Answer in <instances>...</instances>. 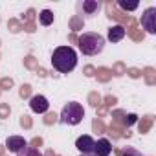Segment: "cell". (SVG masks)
Returning <instances> with one entry per match:
<instances>
[{"label":"cell","instance_id":"cell-1","mask_svg":"<svg viewBox=\"0 0 156 156\" xmlns=\"http://www.w3.org/2000/svg\"><path fill=\"white\" fill-rule=\"evenodd\" d=\"M51 64L57 72L68 73L77 66V53L72 46H59L51 53Z\"/></svg>","mask_w":156,"mask_h":156},{"label":"cell","instance_id":"cell-2","mask_svg":"<svg viewBox=\"0 0 156 156\" xmlns=\"http://www.w3.org/2000/svg\"><path fill=\"white\" fill-rule=\"evenodd\" d=\"M77 46L83 55H98L105 48V37L94 31H85L81 37H77Z\"/></svg>","mask_w":156,"mask_h":156},{"label":"cell","instance_id":"cell-3","mask_svg":"<svg viewBox=\"0 0 156 156\" xmlns=\"http://www.w3.org/2000/svg\"><path fill=\"white\" fill-rule=\"evenodd\" d=\"M85 118V108L75 103V101H70L62 107V112L59 116V121H62L64 125H77L81 123V119Z\"/></svg>","mask_w":156,"mask_h":156},{"label":"cell","instance_id":"cell-4","mask_svg":"<svg viewBox=\"0 0 156 156\" xmlns=\"http://www.w3.org/2000/svg\"><path fill=\"white\" fill-rule=\"evenodd\" d=\"M140 22L147 33H156V8H147L141 15Z\"/></svg>","mask_w":156,"mask_h":156},{"label":"cell","instance_id":"cell-5","mask_svg":"<svg viewBox=\"0 0 156 156\" xmlns=\"http://www.w3.org/2000/svg\"><path fill=\"white\" fill-rule=\"evenodd\" d=\"M30 108L35 112V114H46L48 108H50V103L44 96H31L30 98Z\"/></svg>","mask_w":156,"mask_h":156},{"label":"cell","instance_id":"cell-6","mask_svg":"<svg viewBox=\"0 0 156 156\" xmlns=\"http://www.w3.org/2000/svg\"><path fill=\"white\" fill-rule=\"evenodd\" d=\"M24 147H28V141L22 136H9L6 140V149L9 152H20Z\"/></svg>","mask_w":156,"mask_h":156},{"label":"cell","instance_id":"cell-7","mask_svg":"<svg viewBox=\"0 0 156 156\" xmlns=\"http://www.w3.org/2000/svg\"><path fill=\"white\" fill-rule=\"evenodd\" d=\"M94 145H96V141H94L92 136H79V138H77V141H75V147L81 151V154L94 152Z\"/></svg>","mask_w":156,"mask_h":156},{"label":"cell","instance_id":"cell-8","mask_svg":"<svg viewBox=\"0 0 156 156\" xmlns=\"http://www.w3.org/2000/svg\"><path fill=\"white\" fill-rule=\"evenodd\" d=\"M94 152H96V156H110V152H112V143H110L107 138H101V140L96 141Z\"/></svg>","mask_w":156,"mask_h":156},{"label":"cell","instance_id":"cell-9","mask_svg":"<svg viewBox=\"0 0 156 156\" xmlns=\"http://www.w3.org/2000/svg\"><path fill=\"white\" fill-rule=\"evenodd\" d=\"M125 35H127V33H125V28L119 26V24L108 28V41H110V42H119Z\"/></svg>","mask_w":156,"mask_h":156},{"label":"cell","instance_id":"cell-10","mask_svg":"<svg viewBox=\"0 0 156 156\" xmlns=\"http://www.w3.org/2000/svg\"><path fill=\"white\" fill-rule=\"evenodd\" d=\"M79 8H83V11L87 15H94L99 9V2H96V0H85V2L79 4Z\"/></svg>","mask_w":156,"mask_h":156},{"label":"cell","instance_id":"cell-11","mask_svg":"<svg viewBox=\"0 0 156 156\" xmlns=\"http://www.w3.org/2000/svg\"><path fill=\"white\" fill-rule=\"evenodd\" d=\"M125 33H129L130 37H132V41H136V42H140V41H143V37H145V33L136 26V24H132V26H129V30H125Z\"/></svg>","mask_w":156,"mask_h":156},{"label":"cell","instance_id":"cell-12","mask_svg":"<svg viewBox=\"0 0 156 156\" xmlns=\"http://www.w3.org/2000/svg\"><path fill=\"white\" fill-rule=\"evenodd\" d=\"M83 26H85V20H83V17H79V15H73L72 19H70V30L75 33V31H81L83 30Z\"/></svg>","mask_w":156,"mask_h":156},{"label":"cell","instance_id":"cell-13","mask_svg":"<svg viewBox=\"0 0 156 156\" xmlns=\"http://www.w3.org/2000/svg\"><path fill=\"white\" fill-rule=\"evenodd\" d=\"M96 75H98V81H101V83H108L110 81V77H112V72H110V68H98L96 70Z\"/></svg>","mask_w":156,"mask_h":156},{"label":"cell","instance_id":"cell-14","mask_svg":"<svg viewBox=\"0 0 156 156\" xmlns=\"http://www.w3.org/2000/svg\"><path fill=\"white\" fill-rule=\"evenodd\" d=\"M39 22H41L42 26H50V24H53V13H51L50 9H42V11L39 13Z\"/></svg>","mask_w":156,"mask_h":156},{"label":"cell","instance_id":"cell-15","mask_svg":"<svg viewBox=\"0 0 156 156\" xmlns=\"http://www.w3.org/2000/svg\"><path fill=\"white\" fill-rule=\"evenodd\" d=\"M152 123H154V118H152V116H145V118H141V121L138 123V129H140V132H141V134L149 132V129L152 127Z\"/></svg>","mask_w":156,"mask_h":156},{"label":"cell","instance_id":"cell-16","mask_svg":"<svg viewBox=\"0 0 156 156\" xmlns=\"http://www.w3.org/2000/svg\"><path fill=\"white\" fill-rule=\"evenodd\" d=\"M141 75L145 77V83H147V85H154V83H156V73H154V68L147 66V68L141 72Z\"/></svg>","mask_w":156,"mask_h":156},{"label":"cell","instance_id":"cell-17","mask_svg":"<svg viewBox=\"0 0 156 156\" xmlns=\"http://www.w3.org/2000/svg\"><path fill=\"white\" fill-rule=\"evenodd\" d=\"M116 156H143V154H140L134 147H125V149H116Z\"/></svg>","mask_w":156,"mask_h":156},{"label":"cell","instance_id":"cell-18","mask_svg":"<svg viewBox=\"0 0 156 156\" xmlns=\"http://www.w3.org/2000/svg\"><path fill=\"white\" fill-rule=\"evenodd\" d=\"M125 116H127L125 110H114V112H112V123L123 127V119H125ZM123 129H125V127H123Z\"/></svg>","mask_w":156,"mask_h":156},{"label":"cell","instance_id":"cell-19","mask_svg":"<svg viewBox=\"0 0 156 156\" xmlns=\"http://www.w3.org/2000/svg\"><path fill=\"white\" fill-rule=\"evenodd\" d=\"M8 30H9L11 33H19V31H22V22L17 20V19H9V22H8Z\"/></svg>","mask_w":156,"mask_h":156},{"label":"cell","instance_id":"cell-20","mask_svg":"<svg viewBox=\"0 0 156 156\" xmlns=\"http://www.w3.org/2000/svg\"><path fill=\"white\" fill-rule=\"evenodd\" d=\"M17 156H42L41 152H39V149H33V147H24L20 152H17Z\"/></svg>","mask_w":156,"mask_h":156},{"label":"cell","instance_id":"cell-21","mask_svg":"<svg viewBox=\"0 0 156 156\" xmlns=\"http://www.w3.org/2000/svg\"><path fill=\"white\" fill-rule=\"evenodd\" d=\"M101 101H103V98H101L98 92H90V94H88V103H90L92 107H96V108H98V107L101 105Z\"/></svg>","mask_w":156,"mask_h":156},{"label":"cell","instance_id":"cell-22","mask_svg":"<svg viewBox=\"0 0 156 156\" xmlns=\"http://www.w3.org/2000/svg\"><path fill=\"white\" fill-rule=\"evenodd\" d=\"M92 129H94V132H98V134H105V132H107V127H105V123H103L99 118L92 121Z\"/></svg>","mask_w":156,"mask_h":156},{"label":"cell","instance_id":"cell-23","mask_svg":"<svg viewBox=\"0 0 156 156\" xmlns=\"http://www.w3.org/2000/svg\"><path fill=\"white\" fill-rule=\"evenodd\" d=\"M118 6H119L123 11H134V9H138L140 4H138V2H130V4H129V2H125V0H119Z\"/></svg>","mask_w":156,"mask_h":156},{"label":"cell","instance_id":"cell-24","mask_svg":"<svg viewBox=\"0 0 156 156\" xmlns=\"http://www.w3.org/2000/svg\"><path fill=\"white\" fill-rule=\"evenodd\" d=\"M24 66H26L28 70H37V68H39V62H37V59H35L33 55H28V57L24 59Z\"/></svg>","mask_w":156,"mask_h":156},{"label":"cell","instance_id":"cell-25","mask_svg":"<svg viewBox=\"0 0 156 156\" xmlns=\"http://www.w3.org/2000/svg\"><path fill=\"white\" fill-rule=\"evenodd\" d=\"M110 72H112L114 75H118V77H119V75L127 73V66H125L123 62H116V64L112 66V70H110Z\"/></svg>","mask_w":156,"mask_h":156},{"label":"cell","instance_id":"cell-26","mask_svg":"<svg viewBox=\"0 0 156 156\" xmlns=\"http://www.w3.org/2000/svg\"><path fill=\"white\" fill-rule=\"evenodd\" d=\"M42 121H44V125H53V123H57V121H59V116H57L55 112H48V114L44 116V119H42Z\"/></svg>","mask_w":156,"mask_h":156},{"label":"cell","instance_id":"cell-27","mask_svg":"<svg viewBox=\"0 0 156 156\" xmlns=\"http://www.w3.org/2000/svg\"><path fill=\"white\" fill-rule=\"evenodd\" d=\"M11 87H13L11 77H2V79H0V90H11Z\"/></svg>","mask_w":156,"mask_h":156},{"label":"cell","instance_id":"cell-28","mask_svg":"<svg viewBox=\"0 0 156 156\" xmlns=\"http://www.w3.org/2000/svg\"><path fill=\"white\" fill-rule=\"evenodd\" d=\"M9 114H11L9 103H0V118L6 119V118H9Z\"/></svg>","mask_w":156,"mask_h":156},{"label":"cell","instance_id":"cell-29","mask_svg":"<svg viewBox=\"0 0 156 156\" xmlns=\"http://www.w3.org/2000/svg\"><path fill=\"white\" fill-rule=\"evenodd\" d=\"M19 94H20V98H22V99H28V98H31V87H30V85H22Z\"/></svg>","mask_w":156,"mask_h":156},{"label":"cell","instance_id":"cell-30","mask_svg":"<svg viewBox=\"0 0 156 156\" xmlns=\"http://www.w3.org/2000/svg\"><path fill=\"white\" fill-rule=\"evenodd\" d=\"M136 121H138V116H136V114H127L125 119H123V127H130V125H134Z\"/></svg>","mask_w":156,"mask_h":156},{"label":"cell","instance_id":"cell-31","mask_svg":"<svg viewBox=\"0 0 156 156\" xmlns=\"http://www.w3.org/2000/svg\"><path fill=\"white\" fill-rule=\"evenodd\" d=\"M22 20H24V22H33V20H35V9L30 8V9L22 15Z\"/></svg>","mask_w":156,"mask_h":156},{"label":"cell","instance_id":"cell-32","mask_svg":"<svg viewBox=\"0 0 156 156\" xmlns=\"http://www.w3.org/2000/svg\"><path fill=\"white\" fill-rule=\"evenodd\" d=\"M31 125H33V121H31V118L30 116H20V127H24V129H31Z\"/></svg>","mask_w":156,"mask_h":156},{"label":"cell","instance_id":"cell-33","mask_svg":"<svg viewBox=\"0 0 156 156\" xmlns=\"http://www.w3.org/2000/svg\"><path fill=\"white\" fill-rule=\"evenodd\" d=\"M118 103V99H116V96H107L103 101H101V105H105V107H114Z\"/></svg>","mask_w":156,"mask_h":156},{"label":"cell","instance_id":"cell-34","mask_svg":"<svg viewBox=\"0 0 156 156\" xmlns=\"http://www.w3.org/2000/svg\"><path fill=\"white\" fill-rule=\"evenodd\" d=\"M22 30L28 33H33L37 30V26H35V22H22Z\"/></svg>","mask_w":156,"mask_h":156},{"label":"cell","instance_id":"cell-35","mask_svg":"<svg viewBox=\"0 0 156 156\" xmlns=\"http://www.w3.org/2000/svg\"><path fill=\"white\" fill-rule=\"evenodd\" d=\"M83 73H85L87 77H94V75H96V68H94L92 64H87V66L83 68Z\"/></svg>","mask_w":156,"mask_h":156},{"label":"cell","instance_id":"cell-36","mask_svg":"<svg viewBox=\"0 0 156 156\" xmlns=\"http://www.w3.org/2000/svg\"><path fill=\"white\" fill-rule=\"evenodd\" d=\"M42 143H44V141H42V138H41V136H35V138H33L28 145H30V147H33V149H39Z\"/></svg>","mask_w":156,"mask_h":156},{"label":"cell","instance_id":"cell-37","mask_svg":"<svg viewBox=\"0 0 156 156\" xmlns=\"http://www.w3.org/2000/svg\"><path fill=\"white\" fill-rule=\"evenodd\" d=\"M127 73L132 77V79H138V77L141 75V70H138V68H127Z\"/></svg>","mask_w":156,"mask_h":156},{"label":"cell","instance_id":"cell-38","mask_svg":"<svg viewBox=\"0 0 156 156\" xmlns=\"http://www.w3.org/2000/svg\"><path fill=\"white\" fill-rule=\"evenodd\" d=\"M37 73H39V77H46V75H48V72H46V68H41V66L37 68Z\"/></svg>","mask_w":156,"mask_h":156},{"label":"cell","instance_id":"cell-39","mask_svg":"<svg viewBox=\"0 0 156 156\" xmlns=\"http://www.w3.org/2000/svg\"><path fill=\"white\" fill-rule=\"evenodd\" d=\"M98 114H99V116H105V114H107V107H105V105H99V107H98Z\"/></svg>","mask_w":156,"mask_h":156},{"label":"cell","instance_id":"cell-40","mask_svg":"<svg viewBox=\"0 0 156 156\" xmlns=\"http://www.w3.org/2000/svg\"><path fill=\"white\" fill-rule=\"evenodd\" d=\"M68 39H70V42H77V35H75V33H72Z\"/></svg>","mask_w":156,"mask_h":156},{"label":"cell","instance_id":"cell-41","mask_svg":"<svg viewBox=\"0 0 156 156\" xmlns=\"http://www.w3.org/2000/svg\"><path fill=\"white\" fill-rule=\"evenodd\" d=\"M42 156H55V152H53L51 149H48V151H46V154H42Z\"/></svg>","mask_w":156,"mask_h":156},{"label":"cell","instance_id":"cell-42","mask_svg":"<svg viewBox=\"0 0 156 156\" xmlns=\"http://www.w3.org/2000/svg\"><path fill=\"white\" fill-rule=\"evenodd\" d=\"M4 151H6V147H4V145H0V156H4Z\"/></svg>","mask_w":156,"mask_h":156},{"label":"cell","instance_id":"cell-43","mask_svg":"<svg viewBox=\"0 0 156 156\" xmlns=\"http://www.w3.org/2000/svg\"><path fill=\"white\" fill-rule=\"evenodd\" d=\"M81 156H96V154H92V152H88V154H81Z\"/></svg>","mask_w":156,"mask_h":156},{"label":"cell","instance_id":"cell-44","mask_svg":"<svg viewBox=\"0 0 156 156\" xmlns=\"http://www.w3.org/2000/svg\"><path fill=\"white\" fill-rule=\"evenodd\" d=\"M0 92H2V90H0Z\"/></svg>","mask_w":156,"mask_h":156},{"label":"cell","instance_id":"cell-45","mask_svg":"<svg viewBox=\"0 0 156 156\" xmlns=\"http://www.w3.org/2000/svg\"><path fill=\"white\" fill-rule=\"evenodd\" d=\"M55 156H57V154H55Z\"/></svg>","mask_w":156,"mask_h":156}]
</instances>
